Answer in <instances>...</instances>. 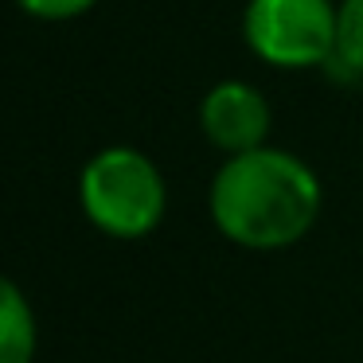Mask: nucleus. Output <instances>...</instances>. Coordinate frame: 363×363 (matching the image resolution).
<instances>
[{
	"label": "nucleus",
	"instance_id": "nucleus-2",
	"mask_svg": "<svg viewBox=\"0 0 363 363\" xmlns=\"http://www.w3.org/2000/svg\"><path fill=\"white\" fill-rule=\"evenodd\" d=\"M79 199L98 230L113 238H141L164 215V176L145 152L113 145L86 160Z\"/></svg>",
	"mask_w": 363,
	"mask_h": 363
},
{
	"label": "nucleus",
	"instance_id": "nucleus-4",
	"mask_svg": "<svg viewBox=\"0 0 363 363\" xmlns=\"http://www.w3.org/2000/svg\"><path fill=\"white\" fill-rule=\"evenodd\" d=\"M199 125H203L207 141L215 149L230 152H250L266 145L269 133V106L250 82H219L203 94V106H199Z\"/></svg>",
	"mask_w": 363,
	"mask_h": 363
},
{
	"label": "nucleus",
	"instance_id": "nucleus-5",
	"mask_svg": "<svg viewBox=\"0 0 363 363\" xmlns=\"http://www.w3.org/2000/svg\"><path fill=\"white\" fill-rule=\"evenodd\" d=\"M35 359V316L16 281L0 289V363H32Z\"/></svg>",
	"mask_w": 363,
	"mask_h": 363
},
{
	"label": "nucleus",
	"instance_id": "nucleus-3",
	"mask_svg": "<svg viewBox=\"0 0 363 363\" xmlns=\"http://www.w3.org/2000/svg\"><path fill=\"white\" fill-rule=\"evenodd\" d=\"M242 32L254 55L285 71H305L336 59L332 0H250Z\"/></svg>",
	"mask_w": 363,
	"mask_h": 363
},
{
	"label": "nucleus",
	"instance_id": "nucleus-1",
	"mask_svg": "<svg viewBox=\"0 0 363 363\" xmlns=\"http://www.w3.org/2000/svg\"><path fill=\"white\" fill-rule=\"evenodd\" d=\"M211 219L246 250H285L313 230L320 215V180L281 149H250L227 157L211 180Z\"/></svg>",
	"mask_w": 363,
	"mask_h": 363
},
{
	"label": "nucleus",
	"instance_id": "nucleus-7",
	"mask_svg": "<svg viewBox=\"0 0 363 363\" xmlns=\"http://www.w3.org/2000/svg\"><path fill=\"white\" fill-rule=\"evenodd\" d=\"M28 16H40V20H71L82 16L98 4V0H16Z\"/></svg>",
	"mask_w": 363,
	"mask_h": 363
},
{
	"label": "nucleus",
	"instance_id": "nucleus-6",
	"mask_svg": "<svg viewBox=\"0 0 363 363\" xmlns=\"http://www.w3.org/2000/svg\"><path fill=\"white\" fill-rule=\"evenodd\" d=\"M336 59L363 71V0H344L336 9Z\"/></svg>",
	"mask_w": 363,
	"mask_h": 363
}]
</instances>
